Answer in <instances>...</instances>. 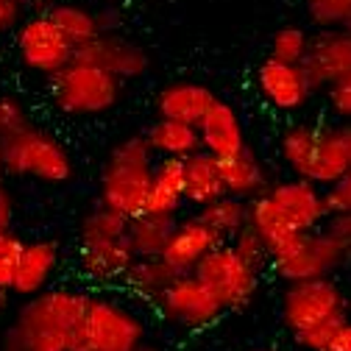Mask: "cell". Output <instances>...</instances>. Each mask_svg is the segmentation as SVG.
Listing matches in <instances>:
<instances>
[{
	"instance_id": "obj_21",
	"label": "cell",
	"mask_w": 351,
	"mask_h": 351,
	"mask_svg": "<svg viewBox=\"0 0 351 351\" xmlns=\"http://www.w3.org/2000/svg\"><path fill=\"white\" fill-rule=\"evenodd\" d=\"M184 201H187V190H184V159L159 156L156 159V167H154V179H151V193H148L145 212L176 217Z\"/></svg>"
},
{
	"instance_id": "obj_6",
	"label": "cell",
	"mask_w": 351,
	"mask_h": 351,
	"mask_svg": "<svg viewBox=\"0 0 351 351\" xmlns=\"http://www.w3.org/2000/svg\"><path fill=\"white\" fill-rule=\"evenodd\" d=\"M343 318H348V304H346L343 290L332 282V276L293 282L285 287L282 321L293 337L324 329Z\"/></svg>"
},
{
	"instance_id": "obj_5",
	"label": "cell",
	"mask_w": 351,
	"mask_h": 351,
	"mask_svg": "<svg viewBox=\"0 0 351 351\" xmlns=\"http://www.w3.org/2000/svg\"><path fill=\"white\" fill-rule=\"evenodd\" d=\"M6 156L9 176H25L45 184H64L73 179V156L70 151L48 131L28 125L20 134L0 140Z\"/></svg>"
},
{
	"instance_id": "obj_24",
	"label": "cell",
	"mask_w": 351,
	"mask_h": 351,
	"mask_svg": "<svg viewBox=\"0 0 351 351\" xmlns=\"http://www.w3.org/2000/svg\"><path fill=\"white\" fill-rule=\"evenodd\" d=\"M221 162V176H223V187L226 195L251 201L256 195H262L271 184H268V170L262 167V162L245 148L240 154H232L226 159H217Z\"/></svg>"
},
{
	"instance_id": "obj_36",
	"label": "cell",
	"mask_w": 351,
	"mask_h": 351,
	"mask_svg": "<svg viewBox=\"0 0 351 351\" xmlns=\"http://www.w3.org/2000/svg\"><path fill=\"white\" fill-rule=\"evenodd\" d=\"M23 245H25V240L17 237L12 229L0 232V287H3V290L12 287V279H14V271H17Z\"/></svg>"
},
{
	"instance_id": "obj_38",
	"label": "cell",
	"mask_w": 351,
	"mask_h": 351,
	"mask_svg": "<svg viewBox=\"0 0 351 351\" xmlns=\"http://www.w3.org/2000/svg\"><path fill=\"white\" fill-rule=\"evenodd\" d=\"M324 229L343 248L346 259H351V212H329V217L324 221Z\"/></svg>"
},
{
	"instance_id": "obj_27",
	"label": "cell",
	"mask_w": 351,
	"mask_h": 351,
	"mask_svg": "<svg viewBox=\"0 0 351 351\" xmlns=\"http://www.w3.org/2000/svg\"><path fill=\"white\" fill-rule=\"evenodd\" d=\"M176 276L179 274H176L162 256H137L131 262L128 274L123 276V285L145 301H156Z\"/></svg>"
},
{
	"instance_id": "obj_35",
	"label": "cell",
	"mask_w": 351,
	"mask_h": 351,
	"mask_svg": "<svg viewBox=\"0 0 351 351\" xmlns=\"http://www.w3.org/2000/svg\"><path fill=\"white\" fill-rule=\"evenodd\" d=\"M28 125H31V117H28V109L20 98H12V95L0 98V140L20 134V131H25Z\"/></svg>"
},
{
	"instance_id": "obj_20",
	"label": "cell",
	"mask_w": 351,
	"mask_h": 351,
	"mask_svg": "<svg viewBox=\"0 0 351 351\" xmlns=\"http://www.w3.org/2000/svg\"><path fill=\"white\" fill-rule=\"evenodd\" d=\"M215 101H217V95L209 90L206 84H198V81H173V84H167V86H162V90H159L156 112H159V117L184 120V123L198 125Z\"/></svg>"
},
{
	"instance_id": "obj_14",
	"label": "cell",
	"mask_w": 351,
	"mask_h": 351,
	"mask_svg": "<svg viewBox=\"0 0 351 351\" xmlns=\"http://www.w3.org/2000/svg\"><path fill=\"white\" fill-rule=\"evenodd\" d=\"M271 201L279 206V212L287 217V223L295 226L298 232H313L321 229L329 217L326 195L324 187L315 182L304 179V176H293V179H282L265 190Z\"/></svg>"
},
{
	"instance_id": "obj_1",
	"label": "cell",
	"mask_w": 351,
	"mask_h": 351,
	"mask_svg": "<svg viewBox=\"0 0 351 351\" xmlns=\"http://www.w3.org/2000/svg\"><path fill=\"white\" fill-rule=\"evenodd\" d=\"M90 293L48 287L20 306L0 351H84V315Z\"/></svg>"
},
{
	"instance_id": "obj_7",
	"label": "cell",
	"mask_w": 351,
	"mask_h": 351,
	"mask_svg": "<svg viewBox=\"0 0 351 351\" xmlns=\"http://www.w3.org/2000/svg\"><path fill=\"white\" fill-rule=\"evenodd\" d=\"M145 343L143 318L125 304L93 295L84 315V351H137Z\"/></svg>"
},
{
	"instance_id": "obj_15",
	"label": "cell",
	"mask_w": 351,
	"mask_h": 351,
	"mask_svg": "<svg viewBox=\"0 0 351 351\" xmlns=\"http://www.w3.org/2000/svg\"><path fill=\"white\" fill-rule=\"evenodd\" d=\"M313 90L321 93L343 75H351V31L348 28H321L310 39V51L301 62Z\"/></svg>"
},
{
	"instance_id": "obj_43",
	"label": "cell",
	"mask_w": 351,
	"mask_h": 351,
	"mask_svg": "<svg viewBox=\"0 0 351 351\" xmlns=\"http://www.w3.org/2000/svg\"><path fill=\"white\" fill-rule=\"evenodd\" d=\"M23 3H31V6H39V9H45V6H53L56 0H23Z\"/></svg>"
},
{
	"instance_id": "obj_30",
	"label": "cell",
	"mask_w": 351,
	"mask_h": 351,
	"mask_svg": "<svg viewBox=\"0 0 351 351\" xmlns=\"http://www.w3.org/2000/svg\"><path fill=\"white\" fill-rule=\"evenodd\" d=\"M318 131H321V125H310V123H295V125L282 131V137H279V156H282V162L287 165V170L293 176H304L306 167H310Z\"/></svg>"
},
{
	"instance_id": "obj_31",
	"label": "cell",
	"mask_w": 351,
	"mask_h": 351,
	"mask_svg": "<svg viewBox=\"0 0 351 351\" xmlns=\"http://www.w3.org/2000/svg\"><path fill=\"white\" fill-rule=\"evenodd\" d=\"M304 351H351V318L293 337Z\"/></svg>"
},
{
	"instance_id": "obj_42",
	"label": "cell",
	"mask_w": 351,
	"mask_h": 351,
	"mask_svg": "<svg viewBox=\"0 0 351 351\" xmlns=\"http://www.w3.org/2000/svg\"><path fill=\"white\" fill-rule=\"evenodd\" d=\"M6 173H9L6 170V156H3V145H0V182L6 179Z\"/></svg>"
},
{
	"instance_id": "obj_37",
	"label": "cell",
	"mask_w": 351,
	"mask_h": 351,
	"mask_svg": "<svg viewBox=\"0 0 351 351\" xmlns=\"http://www.w3.org/2000/svg\"><path fill=\"white\" fill-rule=\"evenodd\" d=\"M326 104L329 112L346 123H351V75H343L326 86Z\"/></svg>"
},
{
	"instance_id": "obj_8",
	"label": "cell",
	"mask_w": 351,
	"mask_h": 351,
	"mask_svg": "<svg viewBox=\"0 0 351 351\" xmlns=\"http://www.w3.org/2000/svg\"><path fill=\"white\" fill-rule=\"evenodd\" d=\"M193 274L215 293V298L223 304V310L248 306L259 287V271L248 265L229 243L215 245Z\"/></svg>"
},
{
	"instance_id": "obj_33",
	"label": "cell",
	"mask_w": 351,
	"mask_h": 351,
	"mask_svg": "<svg viewBox=\"0 0 351 351\" xmlns=\"http://www.w3.org/2000/svg\"><path fill=\"white\" fill-rule=\"evenodd\" d=\"M315 28H346L351 20V0H304Z\"/></svg>"
},
{
	"instance_id": "obj_39",
	"label": "cell",
	"mask_w": 351,
	"mask_h": 351,
	"mask_svg": "<svg viewBox=\"0 0 351 351\" xmlns=\"http://www.w3.org/2000/svg\"><path fill=\"white\" fill-rule=\"evenodd\" d=\"M326 195V206L329 212H351V167L346 170V176H340V179L324 190Z\"/></svg>"
},
{
	"instance_id": "obj_17",
	"label": "cell",
	"mask_w": 351,
	"mask_h": 351,
	"mask_svg": "<svg viewBox=\"0 0 351 351\" xmlns=\"http://www.w3.org/2000/svg\"><path fill=\"white\" fill-rule=\"evenodd\" d=\"M59 262H62V254L53 240L25 243L9 293H14L17 298H31L42 290H48V285L53 282V276L59 271Z\"/></svg>"
},
{
	"instance_id": "obj_10",
	"label": "cell",
	"mask_w": 351,
	"mask_h": 351,
	"mask_svg": "<svg viewBox=\"0 0 351 351\" xmlns=\"http://www.w3.org/2000/svg\"><path fill=\"white\" fill-rule=\"evenodd\" d=\"M154 306L167 324L187 332L212 326L223 313V304L215 298V293L195 274H179L154 301Z\"/></svg>"
},
{
	"instance_id": "obj_22",
	"label": "cell",
	"mask_w": 351,
	"mask_h": 351,
	"mask_svg": "<svg viewBox=\"0 0 351 351\" xmlns=\"http://www.w3.org/2000/svg\"><path fill=\"white\" fill-rule=\"evenodd\" d=\"M248 223L254 226V232L265 240L271 256L282 254L285 248H290L304 232H298L295 226L287 223V217L279 212V206L271 201L268 193H262L256 198L248 201Z\"/></svg>"
},
{
	"instance_id": "obj_34",
	"label": "cell",
	"mask_w": 351,
	"mask_h": 351,
	"mask_svg": "<svg viewBox=\"0 0 351 351\" xmlns=\"http://www.w3.org/2000/svg\"><path fill=\"white\" fill-rule=\"evenodd\" d=\"M229 245L248 262V265H254L256 271H262V268H271V251H268V245H265V240H262L256 232H254V226L248 223L245 229H240L232 240H229Z\"/></svg>"
},
{
	"instance_id": "obj_13",
	"label": "cell",
	"mask_w": 351,
	"mask_h": 351,
	"mask_svg": "<svg viewBox=\"0 0 351 351\" xmlns=\"http://www.w3.org/2000/svg\"><path fill=\"white\" fill-rule=\"evenodd\" d=\"M75 59L93 62V64L109 70L120 81H137L151 70V56L140 42L112 34V31H104L93 42L75 48Z\"/></svg>"
},
{
	"instance_id": "obj_46",
	"label": "cell",
	"mask_w": 351,
	"mask_h": 351,
	"mask_svg": "<svg viewBox=\"0 0 351 351\" xmlns=\"http://www.w3.org/2000/svg\"><path fill=\"white\" fill-rule=\"evenodd\" d=\"M137 351H159V348H156V346H145V343H143Z\"/></svg>"
},
{
	"instance_id": "obj_18",
	"label": "cell",
	"mask_w": 351,
	"mask_h": 351,
	"mask_svg": "<svg viewBox=\"0 0 351 351\" xmlns=\"http://www.w3.org/2000/svg\"><path fill=\"white\" fill-rule=\"evenodd\" d=\"M198 134H201V148L217 159H226V156L248 148L245 145V128H243L237 109L221 98L209 106V112L198 123Z\"/></svg>"
},
{
	"instance_id": "obj_23",
	"label": "cell",
	"mask_w": 351,
	"mask_h": 351,
	"mask_svg": "<svg viewBox=\"0 0 351 351\" xmlns=\"http://www.w3.org/2000/svg\"><path fill=\"white\" fill-rule=\"evenodd\" d=\"M184 190H187V204H193L195 209L226 195L217 156H212L209 151L201 148L184 159Z\"/></svg>"
},
{
	"instance_id": "obj_47",
	"label": "cell",
	"mask_w": 351,
	"mask_h": 351,
	"mask_svg": "<svg viewBox=\"0 0 351 351\" xmlns=\"http://www.w3.org/2000/svg\"><path fill=\"white\" fill-rule=\"evenodd\" d=\"M346 28H348V31H351V20H348V23H346Z\"/></svg>"
},
{
	"instance_id": "obj_26",
	"label": "cell",
	"mask_w": 351,
	"mask_h": 351,
	"mask_svg": "<svg viewBox=\"0 0 351 351\" xmlns=\"http://www.w3.org/2000/svg\"><path fill=\"white\" fill-rule=\"evenodd\" d=\"M48 14H51V20L62 28V34L73 42L75 48L86 45V42H93L98 34H104L98 12H93L90 6H84V3L56 0L53 6H48Z\"/></svg>"
},
{
	"instance_id": "obj_25",
	"label": "cell",
	"mask_w": 351,
	"mask_h": 351,
	"mask_svg": "<svg viewBox=\"0 0 351 351\" xmlns=\"http://www.w3.org/2000/svg\"><path fill=\"white\" fill-rule=\"evenodd\" d=\"M145 140L156 156H173V159H187L195 151H201V134L198 125L184 120H170L159 117L145 131Z\"/></svg>"
},
{
	"instance_id": "obj_29",
	"label": "cell",
	"mask_w": 351,
	"mask_h": 351,
	"mask_svg": "<svg viewBox=\"0 0 351 351\" xmlns=\"http://www.w3.org/2000/svg\"><path fill=\"white\" fill-rule=\"evenodd\" d=\"M198 217L221 237V243H229L240 229L248 226V201L234 198V195H221L212 204L201 206Z\"/></svg>"
},
{
	"instance_id": "obj_45",
	"label": "cell",
	"mask_w": 351,
	"mask_h": 351,
	"mask_svg": "<svg viewBox=\"0 0 351 351\" xmlns=\"http://www.w3.org/2000/svg\"><path fill=\"white\" fill-rule=\"evenodd\" d=\"M343 131H346V143H348V154H351V123H343Z\"/></svg>"
},
{
	"instance_id": "obj_41",
	"label": "cell",
	"mask_w": 351,
	"mask_h": 351,
	"mask_svg": "<svg viewBox=\"0 0 351 351\" xmlns=\"http://www.w3.org/2000/svg\"><path fill=\"white\" fill-rule=\"evenodd\" d=\"M20 6H23V0H0V34L17 25Z\"/></svg>"
},
{
	"instance_id": "obj_2",
	"label": "cell",
	"mask_w": 351,
	"mask_h": 351,
	"mask_svg": "<svg viewBox=\"0 0 351 351\" xmlns=\"http://www.w3.org/2000/svg\"><path fill=\"white\" fill-rule=\"evenodd\" d=\"M154 167L156 154L151 151L145 134H131L120 140L104 159L98 179V204L120 212L128 221L143 215L151 193Z\"/></svg>"
},
{
	"instance_id": "obj_40",
	"label": "cell",
	"mask_w": 351,
	"mask_h": 351,
	"mask_svg": "<svg viewBox=\"0 0 351 351\" xmlns=\"http://www.w3.org/2000/svg\"><path fill=\"white\" fill-rule=\"evenodd\" d=\"M14 209H17V204H14V195H12V190L0 182V232H9L12 229V223H14Z\"/></svg>"
},
{
	"instance_id": "obj_44",
	"label": "cell",
	"mask_w": 351,
	"mask_h": 351,
	"mask_svg": "<svg viewBox=\"0 0 351 351\" xmlns=\"http://www.w3.org/2000/svg\"><path fill=\"white\" fill-rule=\"evenodd\" d=\"M6 304H9V290H3V287H0V313L6 310Z\"/></svg>"
},
{
	"instance_id": "obj_28",
	"label": "cell",
	"mask_w": 351,
	"mask_h": 351,
	"mask_svg": "<svg viewBox=\"0 0 351 351\" xmlns=\"http://www.w3.org/2000/svg\"><path fill=\"white\" fill-rule=\"evenodd\" d=\"M176 226V217L165 215H151L143 212L128 221V245L134 256H162L170 234Z\"/></svg>"
},
{
	"instance_id": "obj_48",
	"label": "cell",
	"mask_w": 351,
	"mask_h": 351,
	"mask_svg": "<svg viewBox=\"0 0 351 351\" xmlns=\"http://www.w3.org/2000/svg\"><path fill=\"white\" fill-rule=\"evenodd\" d=\"M109 3H112V0H109Z\"/></svg>"
},
{
	"instance_id": "obj_12",
	"label": "cell",
	"mask_w": 351,
	"mask_h": 351,
	"mask_svg": "<svg viewBox=\"0 0 351 351\" xmlns=\"http://www.w3.org/2000/svg\"><path fill=\"white\" fill-rule=\"evenodd\" d=\"M254 86L262 98V104H268L271 109L290 114L298 112L310 104V98L315 95L310 78H306L301 64H290V62H279L274 56H265L256 70H254Z\"/></svg>"
},
{
	"instance_id": "obj_4",
	"label": "cell",
	"mask_w": 351,
	"mask_h": 351,
	"mask_svg": "<svg viewBox=\"0 0 351 351\" xmlns=\"http://www.w3.org/2000/svg\"><path fill=\"white\" fill-rule=\"evenodd\" d=\"M120 86L123 81L109 70L84 59H73L67 67L48 78V95L51 104L67 117H95L120 101Z\"/></svg>"
},
{
	"instance_id": "obj_9",
	"label": "cell",
	"mask_w": 351,
	"mask_h": 351,
	"mask_svg": "<svg viewBox=\"0 0 351 351\" xmlns=\"http://www.w3.org/2000/svg\"><path fill=\"white\" fill-rule=\"evenodd\" d=\"M343 262H346L343 248L321 226V229H313V232H304L290 248H285L282 254L271 256V271L282 282L293 285V282L332 276Z\"/></svg>"
},
{
	"instance_id": "obj_19",
	"label": "cell",
	"mask_w": 351,
	"mask_h": 351,
	"mask_svg": "<svg viewBox=\"0 0 351 351\" xmlns=\"http://www.w3.org/2000/svg\"><path fill=\"white\" fill-rule=\"evenodd\" d=\"M348 167H351V154H348L343 125H321L318 140H315V151H313V159L304 173V179H310L326 190L340 179V176H346Z\"/></svg>"
},
{
	"instance_id": "obj_3",
	"label": "cell",
	"mask_w": 351,
	"mask_h": 351,
	"mask_svg": "<svg viewBox=\"0 0 351 351\" xmlns=\"http://www.w3.org/2000/svg\"><path fill=\"white\" fill-rule=\"evenodd\" d=\"M134 251L128 245V217L98 204L78 223V262L93 282H123Z\"/></svg>"
},
{
	"instance_id": "obj_32",
	"label": "cell",
	"mask_w": 351,
	"mask_h": 351,
	"mask_svg": "<svg viewBox=\"0 0 351 351\" xmlns=\"http://www.w3.org/2000/svg\"><path fill=\"white\" fill-rule=\"evenodd\" d=\"M310 34L301 25H282L274 36H271V53L279 62H290V64H301L306 51H310Z\"/></svg>"
},
{
	"instance_id": "obj_11",
	"label": "cell",
	"mask_w": 351,
	"mask_h": 351,
	"mask_svg": "<svg viewBox=\"0 0 351 351\" xmlns=\"http://www.w3.org/2000/svg\"><path fill=\"white\" fill-rule=\"evenodd\" d=\"M17 53L20 62L36 75H53L75 59V45L62 34L48 12L25 17L17 25Z\"/></svg>"
},
{
	"instance_id": "obj_16",
	"label": "cell",
	"mask_w": 351,
	"mask_h": 351,
	"mask_svg": "<svg viewBox=\"0 0 351 351\" xmlns=\"http://www.w3.org/2000/svg\"><path fill=\"white\" fill-rule=\"evenodd\" d=\"M215 245H221V237L198 215H193V217H184V221H176L173 234L162 251V259L176 274H193Z\"/></svg>"
}]
</instances>
